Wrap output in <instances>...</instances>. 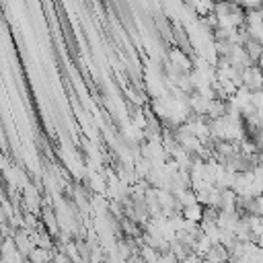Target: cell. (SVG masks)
<instances>
[{"label": "cell", "instance_id": "cell-1", "mask_svg": "<svg viewBox=\"0 0 263 263\" xmlns=\"http://www.w3.org/2000/svg\"><path fill=\"white\" fill-rule=\"evenodd\" d=\"M240 80H242V86L249 88L251 92L261 90L263 88V70L257 64H253L240 72Z\"/></svg>", "mask_w": 263, "mask_h": 263}, {"label": "cell", "instance_id": "cell-2", "mask_svg": "<svg viewBox=\"0 0 263 263\" xmlns=\"http://www.w3.org/2000/svg\"><path fill=\"white\" fill-rule=\"evenodd\" d=\"M203 261L205 263H230V253L224 245H214L205 255H203Z\"/></svg>", "mask_w": 263, "mask_h": 263}, {"label": "cell", "instance_id": "cell-3", "mask_svg": "<svg viewBox=\"0 0 263 263\" xmlns=\"http://www.w3.org/2000/svg\"><path fill=\"white\" fill-rule=\"evenodd\" d=\"M203 212H205V208L197 201V203H193V205L183 208V218H185L187 222H195V224H199V222L203 220Z\"/></svg>", "mask_w": 263, "mask_h": 263}, {"label": "cell", "instance_id": "cell-4", "mask_svg": "<svg viewBox=\"0 0 263 263\" xmlns=\"http://www.w3.org/2000/svg\"><path fill=\"white\" fill-rule=\"evenodd\" d=\"M242 47H245V51H247V55L251 58L253 64H257L259 58L263 55V43H261V41H253V39H249Z\"/></svg>", "mask_w": 263, "mask_h": 263}, {"label": "cell", "instance_id": "cell-5", "mask_svg": "<svg viewBox=\"0 0 263 263\" xmlns=\"http://www.w3.org/2000/svg\"><path fill=\"white\" fill-rule=\"evenodd\" d=\"M29 259L33 263H51L53 259V253L49 249H41V247H35L31 253H29Z\"/></svg>", "mask_w": 263, "mask_h": 263}, {"label": "cell", "instance_id": "cell-6", "mask_svg": "<svg viewBox=\"0 0 263 263\" xmlns=\"http://www.w3.org/2000/svg\"><path fill=\"white\" fill-rule=\"evenodd\" d=\"M181 263H205L203 261V257H199V255H195V253H191V255H187Z\"/></svg>", "mask_w": 263, "mask_h": 263}, {"label": "cell", "instance_id": "cell-7", "mask_svg": "<svg viewBox=\"0 0 263 263\" xmlns=\"http://www.w3.org/2000/svg\"><path fill=\"white\" fill-rule=\"evenodd\" d=\"M257 160H259V162H263V146H261V148H259V152H257Z\"/></svg>", "mask_w": 263, "mask_h": 263}, {"label": "cell", "instance_id": "cell-8", "mask_svg": "<svg viewBox=\"0 0 263 263\" xmlns=\"http://www.w3.org/2000/svg\"><path fill=\"white\" fill-rule=\"evenodd\" d=\"M70 263H72V261H70Z\"/></svg>", "mask_w": 263, "mask_h": 263}]
</instances>
